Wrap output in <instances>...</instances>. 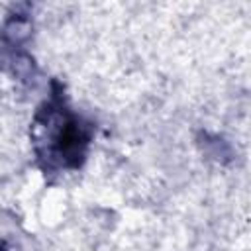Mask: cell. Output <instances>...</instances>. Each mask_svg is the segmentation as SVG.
<instances>
[{"instance_id": "cell-2", "label": "cell", "mask_w": 251, "mask_h": 251, "mask_svg": "<svg viewBox=\"0 0 251 251\" xmlns=\"http://www.w3.org/2000/svg\"><path fill=\"white\" fill-rule=\"evenodd\" d=\"M2 33H4V37H6L10 43L18 45V43H22V41H25V39L29 37V33H31V24H29V20L16 16V18H10V20L6 22Z\"/></svg>"}, {"instance_id": "cell-1", "label": "cell", "mask_w": 251, "mask_h": 251, "mask_svg": "<svg viewBox=\"0 0 251 251\" xmlns=\"http://www.w3.org/2000/svg\"><path fill=\"white\" fill-rule=\"evenodd\" d=\"M51 118L53 124L57 127H53L49 122H45L47 126V133H49V141H51V153L59 157V161L67 167H76L80 165L88 141H90V129L76 118L67 116L65 112H61V108H51Z\"/></svg>"}, {"instance_id": "cell-3", "label": "cell", "mask_w": 251, "mask_h": 251, "mask_svg": "<svg viewBox=\"0 0 251 251\" xmlns=\"http://www.w3.org/2000/svg\"><path fill=\"white\" fill-rule=\"evenodd\" d=\"M0 251H18V247H14L8 241H0Z\"/></svg>"}]
</instances>
